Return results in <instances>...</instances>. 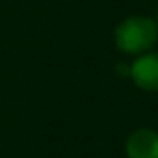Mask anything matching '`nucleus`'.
Returning <instances> with one entry per match:
<instances>
[{
    "instance_id": "obj_1",
    "label": "nucleus",
    "mask_w": 158,
    "mask_h": 158,
    "mask_svg": "<svg viewBox=\"0 0 158 158\" xmlns=\"http://www.w3.org/2000/svg\"><path fill=\"white\" fill-rule=\"evenodd\" d=\"M158 35L154 21L147 17H128L115 28V45L127 54L149 50Z\"/></svg>"
},
{
    "instance_id": "obj_2",
    "label": "nucleus",
    "mask_w": 158,
    "mask_h": 158,
    "mask_svg": "<svg viewBox=\"0 0 158 158\" xmlns=\"http://www.w3.org/2000/svg\"><path fill=\"white\" fill-rule=\"evenodd\" d=\"M130 76L138 88L145 91H158V52L138 58L130 67Z\"/></svg>"
},
{
    "instance_id": "obj_3",
    "label": "nucleus",
    "mask_w": 158,
    "mask_h": 158,
    "mask_svg": "<svg viewBox=\"0 0 158 158\" xmlns=\"http://www.w3.org/2000/svg\"><path fill=\"white\" fill-rule=\"evenodd\" d=\"M128 158H158V132L151 128H139L127 139Z\"/></svg>"
},
{
    "instance_id": "obj_4",
    "label": "nucleus",
    "mask_w": 158,
    "mask_h": 158,
    "mask_svg": "<svg viewBox=\"0 0 158 158\" xmlns=\"http://www.w3.org/2000/svg\"><path fill=\"white\" fill-rule=\"evenodd\" d=\"M156 28H158V24H156Z\"/></svg>"
}]
</instances>
